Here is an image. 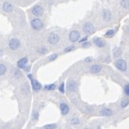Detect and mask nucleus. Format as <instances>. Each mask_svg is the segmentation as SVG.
Instances as JSON below:
<instances>
[{"label":"nucleus","instance_id":"1","mask_svg":"<svg viewBox=\"0 0 129 129\" xmlns=\"http://www.w3.org/2000/svg\"><path fill=\"white\" fill-rule=\"evenodd\" d=\"M30 25H31V27L35 30H40L43 28V22L41 21V19L40 18H33L30 22Z\"/></svg>","mask_w":129,"mask_h":129},{"label":"nucleus","instance_id":"2","mask_svg":"<svg viewBox=\"0 0 129 129\" xmlns=\"http://www.w3.org/2000/svg\"><path fill=\"white\" fill-rule=\"evenodd\" d=\"M60 41V36L57 33L52 32L48 36V42L50 45H56Z\"/></svg>","mask_w":129,"mask_h":129},{"label":"nucleus","instance_id":"3","mask_svg":"<svg viewBox=\"0 0 129 129\" xmlns=\"http://www.w3.org/2000/svg\"><path fill=\"white\" fill-rule=\"evenodd\" d=\"M82 29H83L84 33H86L88 35H92L95 31L94 27H93V25L91 22H85L83 24V26H82Z\"/></svg>","mask_w":129,"mask_h":129},{"label":"nucleus","instance_id":"4","mask_svg":"<svg viewBox=\"0 0 129 129\" xmlns=\"http://www.w3.org/2000/svg\"><path fill=\"white\" fill-rule=\"evenodd\" d=\"M8 47H9L10 50H17V49H19L20 47V41L19 40H17L16 38H13L9 40L8 42Z\"/></svg>","mask_w":129,"mask_h":129},{"label":"nucleus","instance_id":"5","mask_svg":"<svg viewBox=\"0 0 129 129\" xmlns=\"http://www.w3.org/2000/svg\"><path fill=\"white\" fill-rule=\"evenodd\" d=\"M31 12H32V14L35 17H41L43 15V13H44V8L40 5H36L32 8Z\"/></svg>","mask_w":129,"mask_h":129},{"label":"nucleus","instance_id":"6","mask_svg":"<svg viewBox=\"0 0 129 129\" xmlns=\"http://www.w3.org/2000/svg\"><path fill=\"white\" fill-rule=\"evenodd\" d=\"M114 64H115V67L119 70V71H121V72H125L127 70L126 62H125V60H122V59L117 60L116 61L114 62Z\"/></svg>","mask_w":129,"mask_h":129},{"label":"nucleus","instance_id":"7","mask_svg":"<svg viewBox=\"0 0 129 129\" xmlns=\"http://www.w3.org/2000/svg\"><path fill=\"white\" fill-rule=\"evenodd\" d=\"M80 38H81V35H80V32L78 30H72L69 34V40L72 42H77V41H79Z\"/></svg>","mask_w":129,"mask_h":129},{"label":"nucleus","instance_id":"8","mask_svg":"<svg viewBox=\"0 0 129 129\" xmlns=\"http://www.w3.org/2000/svg\"><path fill=\"white\" fill-rule=\"evenodd\" d=\"M27 62H28V59L27 57H24V58H21L17 62V66L18 69H25L26 67L27 66Z\"/></svg>","mask_w":129,"mask_h":129},{"label":"nucleus","instance_id":"9","mask_svg":"<svg viewBox=\"0 0 129 129\" xmlns=\"http://www.w3.org/2000/svg\"><path fill=\"white\" fill-rule=\"evenodd\" d=\"M67 89L69 92H73L77 90V82L74 80H70L67 83Z\"/></svg>","mask_w":129,"mask_h":129},{"label":"nucleus","instance_id":"10","mask_svg":"<svg viewBox=\"0 0 129 129\" xmlns=\"http://www.w3.org/2000/svg\"><path fill=\"white\" fill-rule=\"evenodd\" d=\"M60 111L62 115H67L70 113V107L66 103H60Z\"/></svg>","mask_w":129,"mask_h":129},{"label":"nucleus","instance_id":"11","mask_svg":"<svg viewBox=\"0 0 129 129\" xmlns=\"http://www.w3.org/2000/svg\"><path fill=\"white\" fill-rule=\"evenodd\" d=\"M30 82H31V87H32L33 91H35V92H39V91H40L41 88H42V85L40 84L37 80L32 79L30 81Z\"/></svg>","mask_w":129,"mask_h":129},{"label":"nucleus","instance_id":"12","mask_svg":"<svg viewBox=\"0 0 129 129\" xmlns=\"http://www.w3.org/2000/svg\"><path fill=\"white\" fill-rule=\"evenodd\" d=\"M102 16H103V18H104V21H110L113 17L112 12H111L109 9H104L103 10Z\"/></svg>","mask_w":129,"mask_h":129},{"label":"nucleus","instance_id":"13","mask_svg":"<svg viewBox=\"0 0 129 129\" xmlns=\"http://www.w3.org/2000/svg\"><path fill=\"white\" fill-rule=\"evenodd\" d=\"M100 114H101V115H103V116H112L113 114H114V113H113V110L110 109V108H107V107H104V108H103L101 111H100Z\"/></svg>","mask_w":129,"mask_h":129},{"label":"nucleus","instance_id":"14","mask_svg":"<svg viewBox=\"0 0 129 129\" xmlns=\"http://www.w3.org/2000/svg\"><path fill=\"white\" fill-rule=\"evenodd\" d=\"M102 69H103L102 65L93 64L90 68V72H91V73H93V74H96V73H99V72L102 71Z\"/></svg>","mask_w":129,"mask_h":129},{"label":"nucleus","instance_id":"15","mask_svg":"<svg viewBox=\"0 0 129 129\" xmlns=\"http://www.w3.org/2000/svg\"><path fill=\"white\" fill-rule=\"evenodd\" d=\"M93 44L96 46V47L98 48H104V46H105V42L104 41V40H102V39H100V38H94L93 39Z\"/></svg>","mask_w":129,"mask_h":129},{"label":"nucleus","instance_id":"16","mask_svg":"<svg viewBox=\"0 0 129 129\" xmlns=\"http://www.w3.org/2000/svg\"><path fill=\"white\" fill-rule=\"evenodd\" d=\"M3 10L7 13H11L14 10V7L12 6V4H10L8 2H5L3 4Z\"/></svg>","mask_w":129,"mask_h":129},{"label":"nucleus","instance_id":"17","mask_svg":"<svg viewBox=\"0 0 129 129\" xmlns=\"http://www.w3.org/2000/svg\"><path fill=\"white\" fill-rule=\"evenodd\" d=\"M121 54H122V50L120 48H115V49H114V50H113V56H114V58L120 57Z\"/></svg>","mask_w":129,"mask_h":129},{"label":"nucleus","instance_id":"18","mask_svg":"<svg viewBox=\"0 0 129 129\" xmlns=\"http://www.w3.org/2000/svg\"><path fill=\"white\" fill-rule=\"evenodd\" d=\"M44 89L47 91H54L56 89V83H50V84H46L44 86Z\"/></svg>","mask_w":129,"mask_h":129},{"label":"nucleus","instance_id":"19","mask_svg":"<svg viewBox=\"0 0 129 129\" xmlns=\"http://www.w3.org/2000/svg\"><path fill=\"white\" fill-rule=\"evenodd\" d=\"M71 124H72V125H79L80 124V119L78 118V117L76 116H73L71 118Z\"/></svg>","mask_w":129,"mask_h":129},{"label":"nucleus","instance_id":"20","mask_svg":"<svg viewBox=\"0 0 129 129\" xmlns=\"http://www.w3.org/2000/svg\"><path fill=\"white\" fill-rule=\"evenodd\" d=\"M120 4L124 9H129V0H121Z\"/></svg>","mask_w":129,"mask_h":129},{"label":"nucleus","instance_id":"21","mask_svg":"<svg viewBox=\"0 0 129 129\" xmlns=\"http://www.w3.org/2000/svg\"><path fill=\"white\" fill-rule=\"evenodd\" d=\"M7 71H8V68L5 64H0V76L6 74Z\"/></svg>","mask_w":129,"mask_h":129},{"label":"nucleus","instance_id":"22","mask_svg":"<svg viewBox=\"0 0 129 129\" xmlns=\"http://www.w3.org/2000/svg\"><path fill=\"white\" fill-rule=\"evenodd\" d=\"M114 34H115L114 29H109V30H107L106 33L104 34V36L107 38H112L113 36H114Z\"/></svg>","mask_w":129,"mask_h":129},{"label":"nucleus","instance_id":"23","mask_svg":"<svg viewBox=\"0 0 129 129\" xmlns=\"http://www.w3.org/2000/svg\"><path fill=\"white\" fill-rule=\"evenodd\" d=\"M57 126V124H48L43 126V129H56Z\"/></svg>","mask_w":129,"mask_h":129},{"label":"nucleus","instance_id":"24","mask_svg":"<svg viewBox=\"0 0 129 129\" xmlns=\"http://www.w3.org/2000/svg\"><path fill=\"white\" fill-rule=\"evenodd\" d=\"M39 117H40V113L38 112V111H33L32 115H31L32 120H34V121H38V120H39Z\"/></svg>","mask_w":129,"mask_h":129},{"label":"nucleus","instance_id":"25","mask_svg":"<svg viewBox=\"0 0 129 129\" xmlns=\"http://www.w3.org/2000/svg\"><path fill=\"white\" fill-rule=\"evenodd\" d=\"M38 52L41 55H44V54H47L48 53V49L45 47H40L39 48V50H38Z\"/></svg>","mask_w":129,"mask_h":129},{"label":"nucleus","instance_id":"26","mask_svg":"<svg viewBox=\"0 0 129 129\" xmlns=\"http://www.w3.org/2000/svg\"><path fill=\"white\" fill-rule=\"evenodd\" d=\"M57 58H58L57 53H53V54H51L50 56H49V58H48V61H54Z\"/></svg>","mask_w":129,"mask_h":129},{"label":"nucleus","instance_id":"27","mask_svg":"<svg viewBox=\"0 0 129 129\" xmlns=\"http://www.w3.org/2000/svg\"><path fill=\"white\" fill-rule=\"evenodd\" d=\"M129 104V101L127 99H123L121 101V107L122 108H125Z\"/></svg>","mask_w":129,"mask_h":129},{"label":"nucleus","instance_id":"28","mask_svg":"<svg viewBox=\"0 0 129 129\" xmlns=\"http://www.w3.org/2000/svg\"><path fill=\"white\" fill-rule=\"evenodd\" d=\"M59 92L60 93H65V83L64 82H61L59 86Z\"/></svg>","mask_w":129,"mask_h":129},{"label":"nucleus","instance_id":"29","mask_svg":"<svg viewBox=\"0 0 129 129\" xmlns=\"http://www.w3.org/2000/svg\"><path fill=\"white\" fill-rule=\"evenodd\" d=\"M124 94L126 95V96H129V84H125V85H124Z\"/></svg>","mask_w":129,"mask_h":129},{"label":"nucleus","instance_id":"30","mask_svg":"<svg viewBox=\"0 0 129 129\" xmlns=\"http://www.w3.org/2000/svg\"><path fill=\"white\" fill-rule=\"evenodd\" d=\"M14 76H15L16 78H20L21 76H22V73L20 72V71H18V70H16L15 72H14Z\"/></svg>","mask_w":129,"mask_h":129},{"label":"nucleus","instance_id":"31","mask_svg":"<svg viewBox=\"0 0 129 129\" xmlns=\"http://www.w3.org/2000/svg\"><path fill=\"white\" fill-rule=\"evenodd\" d=\"M75 50V47H74V46H69V47H67L64 50V52H65V53H67V52L72 51V50Z\"/></svg>","mask_w":129,"mask_h":129},{"label":"nucleus","instance_id":"32","mask_svg":"<svg viewBox=\"0 0 129 129\" xmlns=\"http://www.w3.org/2000/svg\"><path fill=\"white\" fill-rule=\"evenodd\" d=\"M87 40H88V37L86 36V37H83L82 39H81V40H79V42H80V43H82H82L86 42Z\"/></svg>","mask_w":129,"mask_h":129},{"label":"nucleus","instance_id":"33","mask_svg":"<svg viewBox=\"0 0 129 129\" xmlns=\"http://www.w3.org/2000/svg\"><path fill=\"white\" fill-rule=\"evenodd\" d=\"M82 48H89L90 46H91V43L88 42V41H86V42L82 43Z\"/></svg>","mask_w":129,"mask_h":129},{"label":"nucleus","instance_id":"34","mask_svg":"<svg viewBox=\"0 0 129 129\" xmlns=\"http://www.w3.org/2000/svg\"><path fill=\"white\" fill-rule=\"evenodd\" d=\"M30 69H31V67H30L29 65H27V67H26L25 69H24V71H25L26 72H29V71H30Z\"/></svg>","mask_w":129,"mask_h":129},{"label":"nucleus","instance_id":"35","mask_svg":"<svg viewBox=\"0 0 129 129\" xmlns=\"http://www.w3.org/2000/svg\"><path fill=\"white\" fill-rule=\"evenodd\" d=\"M92 60V58H86V59L84 60V61H85V62H91Z\"/></svg>","mask_w":129,"mask_h":129},{"label":"nucleus","instance_id":"36","mask_svg":"<svg viewBox=\"0 0 129 129\" xmlns=\"http://www.w3.org/2000/svg\"><path fill=\"white\" fill-rule=\"evenodd\" d=\"M27 78H28V79L31 81V80L33 79V75L32 74H27Z\"/></svg>","mask_w":129,"mask_h":129},{"label":"nucleus","instance_id":"37","mask_svg":"<svg viewBox=\"0 0 129 129\" xmlns=\"http://www.w3.org/2000/svg\"><path fill=\"white\" fill-rule=\"evenodd\" d=\"M1 56H3V51H1V50H0V57H1Z\"/></svg>","mask_w":129,"mask_h":129},{"label":"nucleus","instance_id":"38","mask_svg":"<svg viewBox=\"0 0 129 129\" xmlns=\"http://www.w3.org/2000/svg\"><path fill=\"white\" fill-rule=\"evenodd\" d=\"M126 30L129 32V27H126Z\"/></svg>","mask_w":129,"mask_h":129},{"label":"nucleus","instance_id":"39","mask_svg":"<svg viewBox=\"0 0 129 129\" xmlns=\"http://www.w3.org/2000/svg\"><path fill=\"white\" fill-rule=\"evenodd\" d=\"M85 129H92V128H90V127H87V128H85Z\"/></svg>","mask_w":129,"mask_h":129},{"label":"nucleus","instance_id":"40","mask_svg":"<svg viewBox=\"0 0 129 129\" xmlns=\"http://www.w3.org/2000/svg\"><path fill=\"white\" fill-rule=\"evenodd\" d=\"M98 129H102V128H101V127H98Z\"/></svg>","mask_w":129,"mask_h":129},{"label":"nucleus","instance_id":"41","mask_svg":"<svg viewBox=\"0 0 129 129\" xmlns=\"http://www.w3.org/2000/svg\"><path fill=\"white\" fill-rule=\"evenodd\" d=\"M69 129H73V128H69Z\"/></svg>","mask_w":129,"mask_h":129}]
</instances>
